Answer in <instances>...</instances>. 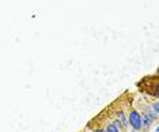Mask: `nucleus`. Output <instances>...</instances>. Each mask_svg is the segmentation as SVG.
I'll return each instance as SVG.
<instances>
[{
    "instance_id": "obj_1",
    "label": "nucleus",
    "mask_w": 159,
    "mask_h": 132,
    "mask_svg": "<svg viewBox=\"0 0 159 132\" xmlns=\"http://www.w3.org/2000/svg\"><path fill=\"white\" fill-rule=\"evenodd\" d=\"M128 124L132 127V129L135 131H141L143 124H141V113L137 109H131L128 115Z\"/></svg>"
},
{
    "instance_id": "obj_2",
    "label": "nucleus",
    "mask_w": 159,
    "mask_h": 132,
    "mask_svg": "<svg viewBox=\"0 0 159 132\" xmlns=\"http://www.w3.org/2000/svg\"><path fill=\"white\" fill-rule=\"evenodd\" d=\"M156 120H158V115L154 113V112H151V109L144 110L143 115H141V124H143L144 129H148Z\"/></svg>"
},
{
    "instance_id": "obj_3",
    "label": "nucleus",
    "mask_w": 159,
    "mask_h": 132,
    "mask_svg": "<svg viewBox=\"0 0 159 132\" xmlns=\"http://www.w3.org/2000/svg\"><path fill=\"white\" fill-rule=\"evenodd\" d=\"M116 120L120 123V127H121V129H127L128 128V119H127V115H125V112L124 110H117L116 112Z\"/></svg>"
},
{
    "instance_id": "obj_4",
    "label": "nucleus",
    "mask_w": 159,
    "mask_h": 132,
    "mask_svg": "<svg viewBox=\"0 0 159 132\" xmlns=\"http://www.w3.org/2000/svg\"><path fill=\"white\" fill-rule=\"evenodd\" d=\"M106 132H121V127H120V123L117 120H114L113 123H109L105 128Z\"/></svg>"
},
{
    "instance_id": "obj_5",
    "label": "nucleus",
    "mask_w": 159,
    "mask_h": 132,
    "mask_svg": "<svg viewBox=\"0 0 159 132\" xmlns=\"http://www.w3.org/2000/svg\"><path fill=\"white\" fill-rule=\"evenodd\" d=\"M152 109H154V113L159 115V104H158V101L152 104Z\"/></svg>"
},
{
    "instance_id": "obj_6",
    "label": "nucleus",
    "mask_w": 159,
    "mask_h": 132,
    "mask_svg": "<svg viewBox=\"0 0 159 132\" xmlns=\"http://www.w3.org/2000/svg\"><path fill=\"white\" fill-rule=\"evenodd\" d=\"M94 132H106V131H105V128H95Z\"/></svg>"
},
{
    "instance_id": "obj_7",
    "label": "nucleus",
    "mask_w": 159,
    "mask_h": 132,
    "mask_svg": "<svg viewBox=\"0 0 159 132\" xmlns=\"http://www.w3.org/2000/svg\"><path fill=\"white\" fill-rule=\"evenodd\" d=\"M132 132H140V131H135V129H132Z\"/></svg>"
}]
</instances>
